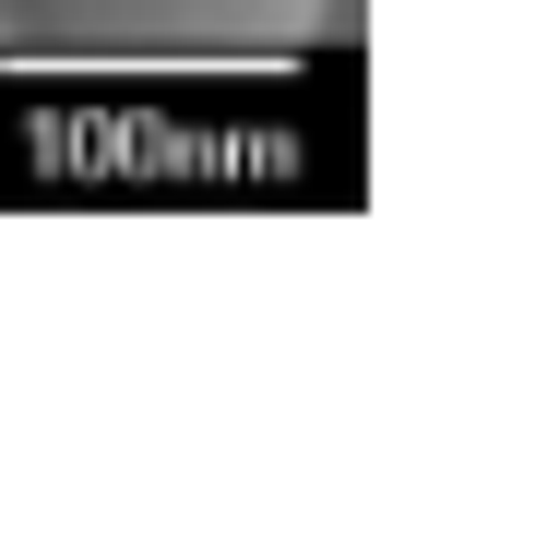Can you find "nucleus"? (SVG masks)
<instances>
[{
  "mask_svg": "<svg viewBox=\"0 0 560 560\" xmlns=\"http://www.w3.org/2000/svg\"><path fill=\"white\" fill-rule=\"evenodd\" d=\"M335 0H0L12 60L84 72H262L323 36Z\"/></svg>",
  "mask_w": 560,
  "mask_h": 560,
  "instance_id": "nucleus-1",
  "label": "nucleus"
}]
</instances>
